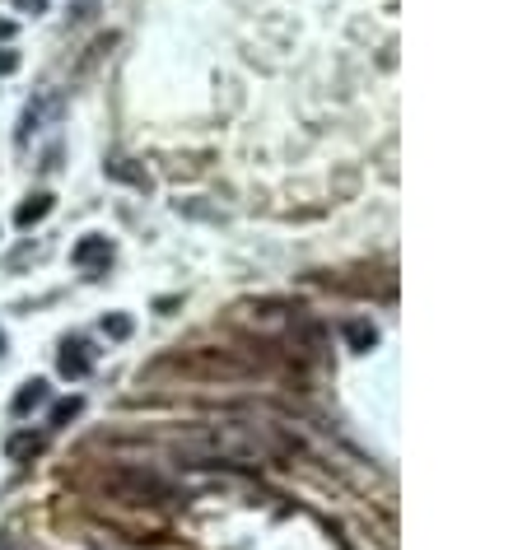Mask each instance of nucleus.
<instances>
[{"label": "nucleus", "mask_w": 527, "mask_h": 550, "mask_svg": "<svg viewBox=\"0 0 527 550\" xmlns=\"http://www.w3.org/2000/svg\"><path fill=\"white\" fill-rule=\"evenodd\" d=\"M374 341H378V332L369 322H350V345H355V350H369Z\"/></svg>", "instance_id": "obj_10"}, {"label": "nucleus", "mask_w": 527, "mask_h": 550, "mask_svg": "<svg viewBox=\"0 0 527 550\" xmlns=\"http://www.w3.org/2000/svg\"><path fill=\"white\" fill-rule=\"evenodd\" d=\"M0 355H5V332H0Z\"/></svg>", "instance_id": "obj_14"}, {"label": "nucleus", "mask_w": 527, "mask_h": 550, "mask_svg": "<svg viewBox=\"0 0 527 550\" xmlns=\"http://www.w3.org/2000/svg\"><path fill=\"white\" fill-rule=\"evenodd\" d=\"M80 406H84L80 397H70V401H57V406H51V429H61L66 420H75V415H80Z\"/></svg>", "instance_id": "obj_9"}, {"label": "nucleus", "mask_w": 527, "mask_h": 550, "mask_svg": "<svg viewBox=\"0 0 527 550\" xmlns=\"http://www.w3.org/2000/svg\"><path fill=\"white\" fill-rule=\"evenodd\" d=\"M10 38H14V24H10V20H0V43H10Z\"/></svg>", "instance_id": "obj_13"}, {"label": "nucleus", "mask_w": 527, "mask_h": 550, "mask_svg": "<svg viewBox=\"0 0 527 550\" xmlns=\"http://www.w3.org/2000/svg\"><path fill=\"white\" fill-rule=\"evenodd\" d=\"M47 401V382L43 378H28L20 392H14V415H28L33 406H43Z\"/></svg>", "instance_id": "obj_5"}, {"label": "nucleus", "mask_w": 527, "mask_h": 550, "mask_svg": "<svg viewBox=\"0 0 527 550\" xmlns=\"http://www.w3.org/2000/svg\"><path fill=\"white\" fill-rule=\"evenodd\" d=\"M89 364H94V355H89V345H84V341H66V345H61L57 369H61L66 378H84V373H89Z\"/></svg>", "instance_id": "obj_4"}, {"label": "nucleus", "mask_w": 527, "mask_h": 550, "mask_svg": "<svg viewBox=\"0 0 527 550\" xmlns=\"http://www.w3.org/2000/svg\"><path fill=\"white\" fill-rule=\"evenodd\" d=\"M103 490L113 494V499H122V504H163V499H169V490H163L159 475L131 471V467L107 471V475H103Z\"/></svg>", "instance_id": "obj_1"}, {"label": "nucleus", "mask_w": 527, "mask_h": 550, "mask_svg": "<svg viewBox=\"0 0 527 550\" xmlns=\"http://www.w3.org/2000/svg\"><path fill=\"white\" fill-rule=\"evenodd\" d=\"M177 369L201 373V378H233V373H243V364L224 350H196L192 359H177Z\"/></svg>", "instance_id": "obj_2"}, {"label": "nucleus", "mask_w": 527, "mask_h": 550, "mask_svg": "<svg viewBox=\"0 0 527 550\" xmlns=\"http://www.w3.org/2000/svg\"><path fill=\"white\" fill-rule=\"evenodd\" d=\"M103 326H107V332H113V336H126V332H131V322H126V318H107Z\"/></svg>", "instance_id": "obj_12"}, {"label": "nucleus", "mask_w": 527, "mask_h": 550, "mask_svg": "<svg viewBox=\"0 0 527 550\" xmlns=\"http://www.w3.org/2000/svg\"><path fill=\"white\" fill-rule=\"evenodd\" d=\"M47 215H51V196H47V192H38V196H28L24 206H20V224H24V229H33V224H38V219H47Z\"/></svg>", "instance_id": "obj_8"}, {"label": "nucleus", "mask_w": 527, "mask_h": 550, "mask_svg": "<svg viewBox=\"0 0 527 550\" xmlns=\"http://www.w3.org/2000/svg\"><path fill=\"white\" fill-rule=\"evenodd\" d=\"M51 107H57V98H38V103H28L24 107V126H20V140H28L33 131H38V126L47 122V113Z\"/></svg>", "instance_id": "obj_7"}, {"label": "nucleus", "mask_w": 527, "mask_h": 550, "mask_svg": "<svg viewBox=\"0 0 527 550\" xmlns=\"http://www.w3.org/2000/svg\"><path fill=\"white\" fill-rule=\"evenodd\" d=\"M33 452H43V434H33V429L14 434L10 444H5V457H10V462H24V457H33Z\"/></svg>", "instance_id": "obj_6"}, {"label": "nucleus", "mask_w": 527, "mask_h": 550, "mask_svg": "<svg viewBox=\"0 0 527 550\" xmlns=\"http://www.w3.org/2000/svg\"><path fill=\"white\" fill-rule=\"evenodd\" d=\"M70 262H75V266H84V271L107 266V262H113V243L94 233V238H84V243H75V252H70Z\"/></svg>", "instance_id": "obj_3"}, {"label": "nucleus", "mask_w": 527, "mask_h": 550, "mask_svg": "<svg viewBox=\"0 0 527 550\" xmlns=\"http://www.w3.org/2000/svg\"><path fill=\"white\" fill-rule=\"evenodd\" d=\"M14 70H20V57H14V51H0V75H14Z\"/></svg>", "instance_id": "obj_11"}]
</instances>
